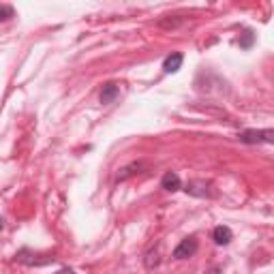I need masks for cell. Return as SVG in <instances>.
Here are the masks:
<instances>
[{
	"label": "cell",
	"mask_w": 274,
	"mask_h": 274,
	"mask_svg": "<svg viewBox=\"0 0 274 274\" xmlns=\"http://www.w3.org/2000/svg\"><path fill=\"white\" fill-rule=\"evenodd\" d=\"M212 238H215L217 245L225 247V245H229V242H231L233 233H231V229H229V227H225V225H219V227H215V231H212Z\"/></svg>",
	"instance_id": "obj_4"
},
{
	"label": "cell",
	"mask_w": 274,
	"mask_h": 274,
	"mask_svg": "<svg viewBox=\"0 0 274 274\" xmlns=\"http://www.w3.org/2000/svg\"><path fill=\"white\" fill-rule=\"evenodd\" d=\"M253 41H255V35L251 33V30H245V33H242V37H240V47H251L253 45Z\"/></svg>",
	"instance_id": "obj_8"
},
{
	"label": "cell",
	"mask_w": 274,
	"mask_h": 274,
	"mask_svg": "<svg viewBox=\"0 0 274 274\" xmlns=\"http://www.w3.org/2000/svg\"><path fill=\"white\" fill-rule=\"evenodd\" d=\"M161 187H163L165 191H169V193L180 191V178H178L176 171H167V174L163 176V180H161Z\"/></svg>",
	"instance_id": "obj_6"
},
{
	"label": "cell",
	"mask_w": 274,
	"mask_h": 274,
	"mask_svg": "<svg viewBox=\"0 0 274 274\" xmlns=\"http://www.w3.org/2000/svg\"><path fill=\"white\" fill-rule=\"evenodd\" d=\"M118 95H120L118 84H111V82H109V84H105V86H103V90H101V103H103V105L114 103Z\"/></svg>",
	"instance_id": "obj_3"
},
{
	"label": "cell",
	"mask_w": 274,
	"mask_h": 274,
	"mask_svg": "<svg viewBox=\"0 0 274 274\" xmlns=\"http://www.w3.org/2000/svg\"><path fill=\"white\" fill-rule=\"evenodd\" d=\"M56 274H75L73 270H71V268H65V270H58Z\"/></svg>",
	"instance_id": "obj_10"
},
{
	"label": "cell",
	"mask_w": 274,
	"mask_h": 274,
	"mask_svg": "<svg viewBox=\"0 0 274 274\" xmlns=\"http://www.w3.org/2000/svg\"><path fill=\"white\" fill-rule=\"evenodd\" d=\"M0 229H3V219H0Z\"/></svg>",
	"instance_id": "obj_11"
},
{
	"label": "cell",
	"mask_w": 274,
	"mask_h": 274,
	"mask_svg": "<svg viewBox=\"0 0 274 274\" xmlns=\"http://www.w3.org/2000/svg\"><path fill=\"white\" fill-rule=\"evenodd\" d=\"M240 141L245 144H274V131L263 129V131H242L238 135Z\"/></svg>",
	"instance_id": "obj_1"
},
{
	"label": "cell",
	"mask_w": 274,
	"mask_h": 274,
	"mask_svg": "<svg viewBox=\"0 0 274 274\" xmlns=\"http://www.w3.org/2000/svg\"><path fill=\"white\" fill-rule=\"evenodd\" d=\"M9 17H13V7L11 5H0V22H7Z\"/></svg>",
	"instance_id": "obj_9"
},
{
	"label": "cell",
	"mask_w": 274,
	"mask_h": 274,
	"mask_svg": "<svg viewBox=\"0 0 274 274\" xmlns=\"http://www.w3.org/2000/svg\"><path fill=\"white\" fill-rule=\"evenodd\" d=\"M197 253V240L195 238H185L180 245L174 249V257L176 259H189Z\"/></svg>",
	"instance_id": "obj_2"
},
{
	"label": "cell",
	"mask_w": 274,
	"mask_h": 274,
	"mask_svg": "<svg viewBox=\"0 0 274 274\" xmlns=\"http://www.w3.org/2000/svg\"><path fill=\"white\" fill-rule=\"evenodd\" d=\"M139 169H144L141 163H131V165H127L123 169H118V180H127L131 176H135V174H139Z\"/></svg>",
	"instance_id": "obj_7"
},
{
	"label": "cell",
	"mask_w": 274,
	"mask_h": 274,
	"mask_svg": "<svg viewBox=\"0 0 274 274\" xmlns=\"http://www.w3.org/2000/svg\"><path fill=\"white\" fill-rule=\"evenodd\" d=\"M182 54H178V52H174V54H169L165 60H163V71L165 73H176V71H180V67H182Z\"/></svg>",
	"instance_id": "obj_5"
}]
</instances>
